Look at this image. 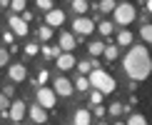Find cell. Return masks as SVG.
<instances>
[{
	"label": "cell",
	"mask_w": 152,
	"mask_h": 125,
	"mask_svg": "<svg viewBox=\"0 0 152 125\" xmlns=\"http://www.w3.org/2000/svg\"><path fill=\"white\" fill-rule=\"evenodd\" d=\"M72 10L77 12V15H85V12L90 10V3H87V0H72Z\"/></svg>",
	"instance_id": "18"
},
{
	"label": "cell",
	"mask_w": 152,
	"mask_h": 125,
	"mask_svg": "<svg viewBox=\"0 0 152 125\" xmlns=\"http://www.w3.org/2000/svg\"><path fill=\"white\" fill-rule=\"evenodd\" d=\"M72 85H75V90H80V93H87V90H90V80H87V75H80V78H75V80H72Z\"/></svg>",
	"instance_id": "15"
},
{
	"label": "cell",
	"mask_w": 152,
	"mask_h": 125,
	"mask_svg": "<svg viewBox=\"0 0 152 125\" xmlns=\"http://www.w3.org/2000/svg\"><path fill=\"white\" fill-rule=\"evenodd\" d=\"M90 103H92V105H100V103H102V93L92 88V90H90Z\"/></svg>",
	"instance_id": "31"
},
{
	"label": "cell",
	"mask_w": 152,
	"mask_h": 125,
	"mask_svg": "<svg viewBox=\"0 0 152 125\" xmlns=\"http://www.w3.org/2000/svg\"><path fill=\"white\" fill-rule=\"evenodd\" d=\"M3 93H5L8 98H12V95H15V88H12V85H5V88H3Z\"/></svg>",
	"instance_id": "37"
},
{
	"label": "cell",
	"mask_w": 152,
	"mask_h": 125,
	"mask_svg": "<svg viewBox=\"0 0 152 125\" xmlns=\"http://www.w3.org/2000/svg\"><path fill=\"white\" fill-rule=\"evenodd\" d=\"M8 25H10L12 33H15V38H25V35H28V30H30V28H28V23H25L20 15H10Z\"/></svg>",
	"instance_id": "8"
},
{
	"label": "cell",
	"mask_w": 152,
	"mask_h": 125,
	"mask_svg": "<svg viewBox=\"0 0 152 125\" xmlns=\"http://www.w3.org/2000/svg\"><path fill=\"white\" fill-rule=\"evenodd\" d=\"M8 60H10V53L0 48V68H5V65H8Z\"/></svg>",
	"instance_id": "35"
},
{
	"label": "cell",
	"mask_w": 152,
	"mask_h": 125,
	"mask_svg": "<svg viewBox=\"0 0 152 125\" xmlns=\"http://www.w3.org/2000/svg\"><path fill=\"white\" fill-rule=\"evenodd\" d=\"M75 45H77V40H75L72 33H62L60 35V50H65V53H72Z\"/></svg>",
	"instance_id": "14"
},
{
	"label": "cell",
	"mask_w": 152,
	"mask_h": 125,
	"mask_svg": "<svg viewBox=\"0 0 152 125\" xmlns=\"http://www.w3.org/2000/svg\"><path fill=\"white\" fill-rule=\"evenodd\" d=\"M97 30H100V35H102V38L112 35V23H110V20H102V23L97 25Z\"/></svg>",
	"instance_id": "24"
},
{
	"label": "cell",
	"mask_w": 152,
	"mask_h": 125,
	"mask_svg": "<svg viewBox=\"0 0 152 125\" xmlns=\"http://www.w3.org/2000/svg\"><path fill=\"white\" fill-rule=\"evenodd\" d=\"M3 40H5V45L15 43V33H12V30H8V33H3Z\"/></svg>",
	"instance_id": "36"
},
{
	"label": "cell",
	"mask_w": 152,
	"mask_h": 125,
	"mask_svg": "<svg viewBox=\"0 0 152 125\" xmlns=\"http://www.w3.org/2000/svg\"><path fill=\"white\" fill-rule=\"evenodd\" d=\"M48 80H50V73H48V70H40V73H37V80H35V83H37V85H45Z\"/></svg>",
	"instance_id": "33"
},
{
	"label": "cell",
	"mask_w": 152,
	"mask_h": 125,
	"mask_svg": "<svg viewBox=\"0 0 152 125\" xmlns=\"http://www.w3.org/2000/svg\"><path fill=\"white\" fill-rule=\"evenodd\" d=\"M87 3H90V0H87Z\"/></svg>",
	"instance_id": "40"
},
{
	"label": "cell",
	"mask_w": 152,
	"mask_h": 125,
	"mask_svg": "<svg viewBox=\"0 0 152 125\" xmlns=\"http://www.w3.org/2000/svg\"><path fill=\"white\" fill-rule=\"evenodd\" d=\"M125 123H127V125H147V120H145V115H142V112H130Z\"/></svg>",
	"instance_id": "17"
},
{
	"label": "cell",
	"mask_w": 152,
	"mask_h": 125,
	"mask_svg": "<svg viewBox=\"0 0 152 125\" xmlns=\"http://www.w3.org/2000/svg\"><path fill=\"white\" fill-rule=\"evenodd\" d=\"M92 118H97L100 123H105V120H102V118H105V108H102V103H100V105H95V112H92Z\"/></svg>",
	"instance_id": "32"
},
{
	"label": "cell",
	"mask_w": 152,
	"mask_h": 125,
	"mask_svg": "<svg viewBox=\"0 0 152 125\" xmlns=\"http://www.w3.org/2000/svg\"><path fill=\"white\" fill-rule=\"evenodd\" d=\"M140 38L145 40V45H147V43H152V25H150V23H145L142 28H140Z\"/></svg>",
	"instance_id": "23"
},
{
	"label": "cell",
	"mask_w": 152,
	"mask_h": 125,
	"mask_svg": "<svg viewBox=\"0 0 152 125\" xmlns=\"http://www.w3.org/2000/svg\"><path fill=\"white\" fill-rule=\"evenodd\" d=\"M35 100H37V105H42L45 110H53L55 105H58V95H55V90H53V88H45V85L37 88Z\"/></svg>",
	"instance_id": "4"
},
{
	"label": "cell",
	"mask_w": 152,
	"mask_h": 125,
	"mask_svg": "<svg viewBox=\"0 0 152 125\" xmlns=\"http://www.w3.org/2000/svg\"><path fill=\"white\" fill-rule=\"evenodd\" d=\"M28 118H30V123H48V110L42 105H33L28 110Z\"/></svg>",
	"instance_id": "12"
},
{
	"label": "cell",
	"mask_w": 152,
	"mask_h": 125,
	"mask_svg": "<svg viewBox=\"0 0 152 125\" xmlns=\"http://www.w3.org/2000/svg\"><path fill=\"white\" fill-rule=\"evenodd\" d=\"M10 10L12 12H23L25 10V0H10Z\"/></svg>",
	"instance_id": "30"
},
{
	"label": "cell",
	"mask_w": 152,
	"mask_h": 125,
	"mask_svg": "<svg viewBox=\"0 0 152 125\" xmlns=\"http://www.w3.org/2000/svg\"><path fill=\"white\" fill-rule=\"evenodd\" d=\"M72 123H75V125H90V123H95V120H92V112H90V110L77 108V110H75V115H72Z\"/></svg>",
	"instance_id": "13"
},
{
	"label": "cell",
	"mask_w": 152,
	"mask_h": 125,
	"mask_svg": "<svg viewBox=\"0 0 152 125\" xmlns=\"http://www.w3.org/2000/svg\"><path fill=\"white\" fill-rule=\"evenodd\" d=\"M102 55L107 58V62H110V60H117V55H120V48H117V45H105Z\"/></svg>",
	"instance_id": "21"
},
{
	"label": "cell",
	"mask_w": 152,
	"mask_h": 125,
	"mask_svg": "<svg viewBox=\"0 0 152 125\" xmlns=\"http://www.w3.org/2000/svg\"><path fill=\"white\" fill-rule=\"evenodd\" d=\"M20 18H23L25 23H30V20H33V12H28V10H23V15H20Z\"/></svg>",
	"instance_id": "38"
},
{
	"label": "cell",
	"mask_w": 152,
	"mask_h": 125,
	"mask_svg": "<svg viewBox=\"0 0 152 125\" xmlns=\"http://www.w3.org/2000/svg\"><path fill=\"white\" fill-rule=\"evenodd\" d=\"M53 90H55V95L58 98H70L72 93H75V85H72V80L70 78H65V75H58V78L53 80Z\"/></svg>",
	"instance_id": "5"
},
{
	"label": "cell",
	"mask_w": 152,
	"mask_h": 125,
	"mask_svg": "<svg viewBox=\"0 0 152 125\" xmlns=\"http://www.w3.org/2000/svg\"><path fill=\"white\" fill-rule=\"evenodd\" d=\"M72 30H75L77 35H90L92 30H95V20H90L87 15H77V18L72 20Z\"/></svg>",
	"instance_id": "6"
},
{
	"label": "cell",
	"mask_w": 152,
	"mask_h": 125,
	"mask_svg": "<svg viewBox=\"0 0 152 125\" xmlns=\"http://www.w3.org/2000/svg\"><path fill=\"white\" fill-rule=\"evenodd\" d=\"M35 5H37V10H42V12L53 10V0H35Z\"/></svg>",
	"instance_id": "29"
},
{
	"label": "cell",
	"mask_w": 152,
	"mask_h": 125,
	"mask_svg": "<svg viewBox=\"0 0 152 125\" xmlns=\"http://www.w3.org/2000/svg\"><path fill=\"white\" fill-rule=\"evenodd\" d=\"M75 62H77V60H75V55H72V53H60L58 58H55V65H58V70H60V73L72 70Z\"/></svg>",
	"instance_id": "10"
},
{
	"label": "cell",
	"mask_w": 152,
	"mask_h": 125,
	"mask_svg": "<svg viewBox=\"0 0 152 125\" xmlns=\"http://www.w3.org/2000/svg\"><path fill=\"white\" fill-rule=\"evenodd\" d=\"M10 123H23L25 120V103L23 100H10Z\"/></svg>",
	"instance_id": "7"
},
{
	"label": "cell",
	"mask_w": 152,
	"mask_h": 125,
	"mask_svg": "<svg viewBox=\"0 0 152 125\" xmlns=\"http://www.w3.org/2000/svg\"><path fill=\"white\" fill-rule=\"evenodd\" d=\"M40 53L45 55V58H58V55H60V45H53V48H50V45H42Z\"/></svg>",
	"instance_id": "22"
},
{
	"label": "cell",
	"mask_w": 152,
	"mask_h": 125,
	"mask_svg": "<svg viewBox=\"0 0 152 125\" xmlns=\"http://www.w3.org/2000/svg\"><path fill=\"white\" fill-rule=\"evenodd\" d=\"M150 70H152V58H150L147 45H132L122 60V73L130 80L140 83V80H145L150 75Z\"/></svg>",
	"instance_id": "1"
},
{
	"label": "cell",
	"mask_w": 152,
	"mask_h": 125,
	"mask_svg": "<svg viewBox=\"0 0 152 125\" xmlns=\"http://www.w3.org/2000/svg\"><path fill=\"white\" fill-rule=\"evenodd\" d=\"M62 23H65V10L53 8V10L45 12V25H50V28H58V25H62Z\"/></svg>",
	"instance_id": "11"
},
{
	"label": "cell",
	"mask_w": 152,
	"mask_h": 125,
	"mask_svg": "<svg viewBox=\"0 0 152 125\" xmlns=\"http://www.w3.org/2000/svg\"><path fill=\"white\" fill-rule=\"evenodd\" d=\"M37 38H40V40H50V38H53V28H50V25H40Z\"/></svg>",
	"instance_id": "26"
},
{
	"label": "cell",
	"mask_w": 152,
	"mask_h": 125,
	"mask_svg": "<svg viewBox=\"0 0 152 125\" xmlns=\"http://www.w3.org/2000/svg\"><path fill=\"white\" fill-rule=\"evenodd\" d=\"M37 53H40V45H37V43H28V45H25V55H28V58H35Z\"/></svg>",
	"instance_id": "28"
},
{
	"label": "cell",
	"mask_w": 152,
	"mask_h": 125,
	"mask_svg": "<svg viewBox=\"0 0 152 125\" xmlns=\"http://www.w3.org/2000/svg\"><path fill=\"white\" fill-rule=\"evenodd\" d=\"M115 5H117L115 0H100V5H97V8H100V10H102L105 15H107V12H112V10H115Z\"/></svg>",
	"instance_id": "25"
},
{
	"label": "cell",
	"mask_w": 152,
	"mask_h": 125,
	"mask_svg": "<svg viewBox=\"0 0 152 125\" xmlns=\"http://www.w3.org/2000/svg\"><path fill=\"white\" fill-rule=\"evenodd\" d=\"M87 50H90V55H95V58H97V55H102L105 43H102V40H92L90 45H87Z\"/></svg>",
	"instance_id": "20"
},
{
	"label": "cell",
	"mask_w": 152,
	"mask_h": 125,
	"mask_svg": "<svg viewBox=\"0 0 152 125\" xmlns=\"http://www.w3.org/2000/svg\"><path fill=\"white\" fill-rule=\"evenodd\" d=\"M132 40H135V38H132V33L130 30H122V33H117V45H132Z\"/></svg>",
	"instance_id": "19"
},
{
	"label": "cell",
	"mask_w": 152,
	"mask_h": 125,
	"mask_svg": "<svg viewBox=\"0 0 152 125\" xmlns=\"http://www.w3.org/2000/svg\"><path fill=\"white\" fill-rule=\"evenodd\" d=\"M75 68H77V70H80V75H87V73L92 70L90 60H77V62H75Z\"/></svg>",
	"instance_id": "27"
},
{
	"label": "cell",
	"mask_w": 152,
	"mask_h": 125,
	"mask_svg": "<svg viewBox=\"0 0 152 125\" xmlns=\"http://www.w3.org/2000/svg\"><path fill=\"white\" fill-rule=\"evenodd\" d=\"M112 18H115L117 25H122V28H125V25H130L137 18V12H135V8H132L130 3H117L115 10H112Z\"/></svg>",
	"instance_id": "3"
},
{
	"label": "cell",
	"mask_w": 152,
	"mask_h": 125,
	"mask_svg": "<svg viewBox=\"0 0 152 125\" xmlns=\"http://www.w3.org/2000/svg\"><path fill=\"white\" fill-rule=\"evenodd\" d=\"M10 108V100H8V95H5V93H0V112H5Z\"/></svg>",
	"instance_id": "34"
},
{
	"label": "cell",
	"mask_w": 152,
	"mask_h": 125,
	"mask_svg": "<svg viewBox=\"0 0 152 125\" xmlns=\"http://www.w3.org/2000/svg\"><path fill=\"white\" fill-rule=\"evenodd\" d=\"M25 78H28V68H25L23 62H12V65L8 68V80H12V83H23Z\"/></svg>",
	"instance_id": "9"
},
{
	"label": "cell",
	"mask_w": 152,
	"mask_h": 125,
	"mask_svg": "<svg viewBox=\"0 0 152 125\" xmlns=\"http://www.w3.org/2000/svg\"><path fill=\"white\" fill-rule=\"evenodd\" d=\"M87 80H90V88H95V90H100L102 95H110V93H115V78H112L110 73H105L102 68H92L90 73H87Z\"/></svg>",
	"instance_id": "2"
},
{
	"label": "cell",
	"mask_w": 152,
	"mask_h": 125,
	"mask_svg": "<svg viewBox=\"0 0 152 125\" xmlns=\"http://www.w3.org/2000/svg\"><path fill=\"white\" fill-rule=\"evenodd\" d=\"M0 8H10V0H0Z\"/></svg>",
	"instance_id": "39"
},
{
	"label": "cell",
	"mask_w": 152,
	"mask_h": 125,
	"mask_svg": "<svg viewBox=\"0 0 152 125\" xmlns=\"http://www.w3.org/2000/svg\"><path fill=\"white\" fill-rule=\"evenodd\" d=\"M107 112H110V115H115V118H120L122 112L127 115V112H130V108H127L125 103H112V105H110V110H107Z\"/></svg>",
	"instance_id": "16"
}]
</instances>
